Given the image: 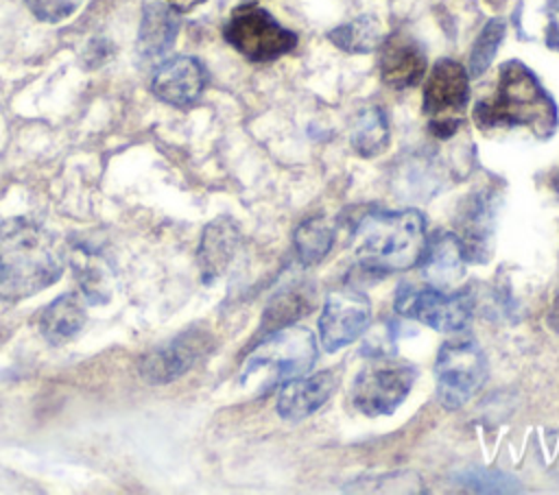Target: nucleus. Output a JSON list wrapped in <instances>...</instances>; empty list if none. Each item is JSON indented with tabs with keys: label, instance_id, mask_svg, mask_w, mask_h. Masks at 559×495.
Returning a JSON list of instances; mask_svg holds the SVG:
<instances>
[{
	"label": "nucleus",
	"instance_id": "1",
	"mask_svg": "<svg viewBox=\"0 0 559 495\" xmlns=\"http://www.w3.org/2000/svg\"><path fill=\"white\" fill-rule=\"evenodd\" d=\"M474 122L483 131L524 126L535 137L548 140L559 124L555 98L522 61L500 65L493 92L474 107Z\"/></svg>",
	"mask_w": 559,
	"mask_h": 495
},
{
	"label": "nucleus",
	"instance_id": "2",
	"mask_svg": "<svg viewBox=\"0 0 559 495\" xmlns=\"http://www.w3.org/2000/svg\"><path fill=\"white\" fill-rule=\"evenodd\" d=\"M61 273L63 255L50 231L26 218L0 222V299H28Z\"/></svg>",
	"mask_w": 559,
	"mask_h": 495
},
{
	"label": "nucleus",
	"instance_id": "3",
	"mask_svg": "<svg viewBox=\"0 0 559 495\" xmlns=\"http://www.w3.org/2000/svg\"><path fill=\"white\" fill-rule=\"evenodd\" d=\"M426 240V216L415 207H369L358 216L352 231L358 264L380 275L417 266Z\"/></svg>",
	"mask_w": 559,
	"mask_h": 495
},
{
	"label": "nucleus",
	"instance_id": "4",
	"mask_svg": "<svg viewBox=\"0 0 559 495\" xmlns=\"http://www.w3.org/2000/svg\"><path fill=\"white\" fill-rule=\"evenodd\" d=\"M319 358L317 338L308 327H282L266 338L245 360L240 382L255 393H269L280 384L306 375Z\"/></svg>",
	"mask_w": 559,
	"mask_h": 495
},
{
	"label": "nucleus",
	"instance_id": "5",
	"mask_svg": "<svg viewBox=\"0 0 559 495\" xmlns=\"http://www.w3.org/2000/svg\"><path fill=\"white\" fill-rule=\"evenodd\" d=\"M223 35L231 48L255 63L275 61L297 46V35L251 0L231 11Z\"/></svg>",
	"mask_w": 559,
	"mask_h": 495
},
{
	"label": "nucleus",
	"instance_id": "6",
	"mask_svg": "<svg viewBox=\"0 0 559 495\" xmlns=\"http://www.w3.org/2000/svg\"><path fill=\"white\" fill-rule=\"evenodd\" d=\"M417 379V369L408 362L376 355L356 375L352 386V403L367 416L393 414Z\"/></svg>",
	"mask_w": 559,
	"mask_h": 495
},
{
	"label": "nucleus",
	"instance_id": "7",
	"mask_svg": "<svg viewBox=\"0 0 559 495\" xmlns=\"http://www.w3.org/2000/svg\"><path fill=\"white\" fill-rule=\"evenodd\" d=\"M487 362L483 349L472 338L448 340L435 360V382L439 403L448 410L465 406L483 386Z\"/></svg>",
	"mask_w": 559,
	"mask_h": 495
},
{
	"label": "nucleus",
	"instance_id": "8",
	"mask_svg": "<svg viewBox=\"0 0 559 495\" xmlns=\"http://www.w3.org/2000/svg\"><path fill=\"white\" fill-rule=\"evenodd\" d=\"M469 100V74L454 59H439L424 83V113L432 135L452 137Z\"/></svg>",
	"mask_w": 559,
	"mask_h": 495
},
{
	"label": "nucleus",
	"instance_id": "9",
	"mask_svg": "<svg viewBox=\"0 0 559 495\" xmlns=\"http://www.w3.org/2000/svg\"><path fill=\"white\" fill-rule=\"evenodd\" d=\"M393 305L397 314L437 331H459L467 327L472 318L474 294L469 290L445 292L432 286L415 288L411 283H400Z\"/></svg>",
	"mask_w": 559,
	"mask_h": 495
},
{
	"label": "nucleus",
	"instance_id": "10",
	"mask_svg": "<svg viewBox=\"0 0 559 495\" xmlns=\"http://www.w3.org/2000/svg\"><path fill=\"white\" fill-rule=\"evenodd\" d=\"M498 196L491 190L469 192L454 216V236L469 262H489L496 246Z\"/></svg>",
	"mask_w": 559,
	"mask_h": 495
},
{
	"label": "nucleus",
	"instance_id": "11",
	"mask_svg": "<svg viewBox=\"0 0 559 495\" xmlns=\"http://www.w3.org/2000/svg\"><path fill=\"white\" fill-rule=\"evenodd\" d=\"M371 323V301L358 290L330 292L321 316L319 336L328 353H334L367 331Z\"/></svg>",
	"mask_w": 559,
	"mask_h": 495
},
{
	"label": "nucleus",
	"instance_id": "12",
	"mask_svg": "<svg viewBox=\"0 0 559 495\" xmlns=\"http://www.w3.org/2000/svg\"><path fill=\"white\" fill-rule=\"evenodd\" d=\"M212 349V336L203 329H188L168 345L151 351L140 362V375L148 384H168L188 373Z\"/></svg>",
	"mask_w": 559,
	"mask_h": 495
},
{
	"label": "nucleus",
	"instance_id": "13",
	"mask_svg": "<svg viewBox=\"0 0 559 495\" xmlns=\"http://www.w3.org/2000/svg\"><path fill=\"white\" fill-rule=\"evenodd\" d=\"M378 68L382 83L393 89H406L426 76L428 59L424 46L413 35L395 31L380 41Z\"/></svg>",
	"mask_w": 559,
	"mask_h": 495
},
{
	"label": "nucleus",
	"instance_id": "14",
	"mask_svg": "<svg viewBox=\"0 0 559 495\" xmlns=\"http://www.w3.org/2000/svg\"><path fill=\"white\" fill-rule=\"evenodd\" d=\"M207 85V72L203 63L194 57H173L164 61L153 74L151 89L153 94L173 105V107H190L194 105Z\"/></svg>",
	"mask_w": 559,
	"mask_h": 495
},
{
	"label": "nucleus",
	"instance_id": "15",
	"mask_svg": "<svg viewBox=\"0 0 559 495\" xmlns=\"http://www.w3.org/2000/svg\"><path fill=\"white\" fill-rule=\"evenodd\" d=\"M417 266L432 288L450 290L459 286L465 277V255L454 231H435L426 240Z\"/></svg>",
	"mask_w": 559,
	"mask_h": 495
},
{
	"label": "nucleus",
	"instance_id": "16",
	"mask_svg": "<svg viewBox=\"0 0 559 495\" xmlns=\"http://www.w3.org/2000/svg\"><path fill=\"white\" fill-rule=\"evenodd\" d=\"M336 384V371H319L314 375H301L286 382L277 397V414L284 421H301L310 416L332 397Z\"/></svg>",
	"mask_w": 559,
	"mask_h": 495
},
{
	"label": "nucleus",
	"instance_id": "17",
	"mask_svg": "<svg viewBox=\"0 0 559 495\" xmlns=\"http://www.w3.org/2000/svg\"><path fill=\"white\" fill-rule=\"evenodd\" d=\"M179 31L177 11L162 0H151L144 4L140 33H138V52L144 61L162 59L175 44Z\"/></svg>",
	"mask_w": 559,
	"mask_h": 495
},
{
	"label": "nucleus",
	"instance_id": "18",
	"mask_svg": "<svg viewBox=\"0 0 559 495\" xmlns=\"http://www.w3.org/2000/svg\"><path fill=\"white\" fill-rule=\"evenodd\" d=\"M238 227L227 218H218L205 227L199 244V266L203 281H214L225 273L238 249Z\"/></svg>",
	"mask_w": 559,
	"mask_h": 495
},
{
	"label": "nucleus",
	"instance_id": "19",
	"mask_svg": "<svg viewBox=\"0 0 559 495\" xmlns=\"http://www.w3.org/2000/svg\"><path fill=\"white\" fill-rule=\"evenodd\" d=\"M85 323V310L76 294L57 297L39 316V331L50 345H63L74 338Z\"/></svg>",
	"mask_w": 559,
	"mask_h": 495
},
{
	"label": "nucleus",
	"instance_id": "20",
	"mask_svg": "<svg viewBox=\"0 0 559 495\" xmlns=\"http://www.w3.org/2000/svg\"><path fill=\"white\" fill-rule=\"evenodd\" d=\"M389 140H391V129H389V118H386L384 109L378 105L365 107L356 116L352 131H349L352 148L360 157H376L386 150Z\"/></svg>",
	"mask_w": 559,
	"mask_h": 495
},
{
	"label": "nucleus",
	"instance_id": "21",
	"mask_svg": "<svg viewBox=\"0 0 559 495\" xmlns=\"http://www.w3.org/2000/svg\"><path fill=\"white\" fill-rule=\"evenodd\" d=\"M312 305V290L301 286V283H290L288 288L280 290L277 294L271 297L264 316H262V331H275L293 321L301 318L304 314L310 312Z\"/></svg>",
	"mask_w": 559,
	"mask_h": 495
},
{
	"label": "nucleus",
	"instance_id": "22",
	"mask_svg": "<svg viewBox=\"0 0 559 495\" xmlns=\"http://www.w3.org/2000/svg\"><path fill=\"white\" fill-rule=\"evenodd\" d=\"M328 39L349 55H367L380 46L382 28L373 15H360L347 24L332 28L328 33Z\"/></svg>",
	"mask_w": 559,
	"mask_h": 495
},
{
	"label": "nucleus",
	"instance_id": "23",
	"mask_svg": "<svg viewBox=\"0 0 559 495\" xmlns=\"http://www.w3.org/2000/svg\"><path fill=\"white\" fill-rule=\"evenodd\" d=\"M293 244H295L297 257L306 266L319 264L330 253V249L334 244V227L321 216L308 218L295 229Z\"/></svg>",
	"mask_w": 559,
	"mask_h": 495
},
{
	"label": "nucleus",
	"instance_id": "24",
	"mask_svg": "<svg viewBox=\"0 0 559 495\" xmlns=\"http://www.w3.org/2000/svg\"><path fill=\"white\" fill-rule=\"evenodd\" d=\"M504 31H507V24L502 17H491L483 26V31L476 37L472 52H469V72H467L469 76H480L491 65V61L498 52V46L504 39Z\"/></svg>",
	"mask_w": 559,
	"mask_h": 495
},
{
	"label": "nucleus",
	"instance_id": "25",
	"mask_svg": "<svg viewBox=\"0 0 559 495\" xmlns=\"http://www.w3.org/2000/svg\"><path fill=\"white\" fill-rule=\"evenodd\" d=\"M456 482L469 491L476 493H513L520 491L518 482L496 469H483V467H467L456 475Z\"/></svg>",
	"mask_w": 559,
	"mask_h": 495
},
{
	"label": "nucleus",
	"instance_id": "26",
	"mask_svg": "<svg viewBox=\"0 0 559 495\" xmlns=\"http://www.w3.org/2000/svg\"><path fill=\"white\" fill-rule=\"evenodd\" d=\"M35 17L44 22H61L72 15L81 0H24Z\"/></svg>",
	"mask_w": 559,
	"mask_h": 495
},
{
	"label": "nucleus",
	"instance_id": "27",
	"mask_svg": "<svg viewBox=\"0 0 559 495\" xmlns=\"http://www.w3.org/2000/svg\"><path fill=\"white\" fill-rule=\"evenodd\" d=\"M546 46L550 50L559 52V9H555L548 17V26H546Z\"/></svg>",
	"mask_w": 559,
	"mask_h": 495
},
{
	"label": "nucleus",
	"instance_id": "28",
	"mask_svg": "<svg viewBox=\"0 0 559 495\" xmlns=\"http://www.w3.org/2000/svg\"><path fill=\"white\" fill-rule=\"evenodd\" d=\"M177 13H186V11H190V9H194L197 4H201L203 0H166Z\"/></svg>",
	"mask_w": 559,
	"mask_h": 495
},
{
	"label": "nucleus",
	"instance_id": "29",
	"mask_svg": "<svg viewBox=\"0 0 559 495\" xmlns=\"http://www.w3.org/2000/svg\"><path fill=\"white\" fill-rule=\"evenodd\" d=\"M550 188H552V192L559 196V170L552 174V179H550Z\"/></svg>",
	"mask_w": 559,
	"mask_h": 495
},
{
	"label": "nucleus",
	"instance_id": "30",
	"mask_svg": "<svg viewBox=\"0 0 559 495\" xmlns=\"http://www.w3.org/2000/svg\"><path fill=\"white\" fill-rule=\"evenodd\" d=\"M491 2H496V0H491Z\"/></svg>",
	"mask_w": 559,
	"mask_h": 495
}]
</instances>
